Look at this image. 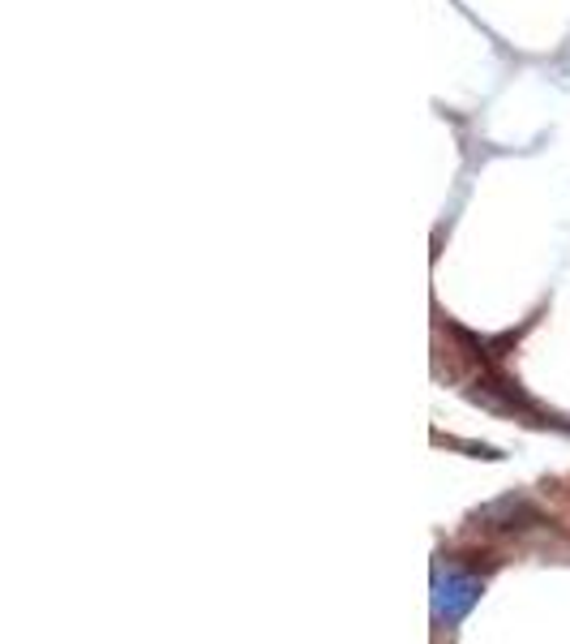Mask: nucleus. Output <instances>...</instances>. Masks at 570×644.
<instances>
[{"label":"nucleus","mask_w":570,"mask_h":644,"mask_svg":"<svg viewBox=\"0 0 570 644\" xmlns=\"http://www.w3.org/2000/svg\"><path fill=\"white\" fill-rule=\"evenodd\" d=\"M476 597H480V584L472 576H464L459 567H446L434 580V614L442 618L446 627H455L464 614L472 611Z\"/></svg>","instance_id":"obj_1"},{"label":"nucleus","mask_w":570,"mask_h":644,"mask_svg":"<svg viewBox=\"0 0 570 644\" xmlns=\"http://www.w3.org/2000/svg\"><path fill=\"white\" fill-rule=\"evenodd\" d=\"M476 524L480 529H528V524H540V512L523 499V494H507L489 507L476 512Z\"/></svg>","instance_id":"obj_2"},{"label":"nucleus","mask_w":570,"mask_h":644,"mask_svg":"<svg viewBox=\"0 0 570 644\" xmlns=\"http://www.w3.org/2000/svg\"><path fill=\"white\" fill-rule=\"evenodd\" d=\"M472 400H480V404H489V409H502V413H537L528 400H523V391L515 383H502V379H480L472 391Z\"/></svg>","instance_id":"obj_3"}]
</instances>
